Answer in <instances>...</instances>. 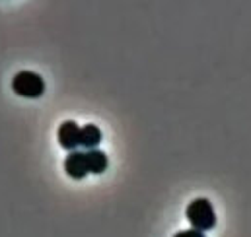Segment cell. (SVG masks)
Returning a JSON list of instances; mask_svg holds the SVG:
<instances>
[{
  "instance_id": "obj_1",
  "label": "cell",
  "mask_w": 251,
  "mask_h": 237,
  "mask_svg": "<svg viewBox=\"0 0 251 237\" xmlns=\"http://www.w3.org/2000/svg\"><path fill=\"white\" fill-rule=\"evenodd\" d=\"M185 216H187L189 224L193 226V230H199V232H210L216 226L214 208L210 200L206 198H195L193 202H189Z\"/></svg>"
},
{
  "instance_id": "obj_2",
  "label": "cell",
  "mask_w": 251,
  "mask_h": 237,
  "mask_svg": "<svg viewBox=\"0 0 251 237\" xmlns=\"http://www.w3.org/2000/svg\"><path fill=\"white\" fill-rule=\"evenodd\" d=\"M12 90L14 94L22 95V97H41L45 92V82L39 74L31 72V70H22L12 78Z\"/></svg>"
},
{
  "instance_id": "obj_3",
  "label": "cell",
  "mask_w": 251,
  "mask_h": 237,
  "mask_svg": "<svg viewBox=\"0 0 251 237\" xmlns=\"http://www.w3.org/2000/svg\"><path fill=\"white\" fill-rule=\"evenodd\" d=\"M80 128L74 120H66L59 126V144L68 152H76L80 148Z\"/></svg>"
},
{
  "instance_id": "obj_4",
  "label": "cell",
  "mask_w": 251,
  "mask_h": 237,
  "mask_svg": "<svg viewBox=\"0 0 251 237\" xmlns=\"http://www.w3.org/2000/svg\"><path fill=\"white\" fill-rule=\"evenodd\" d=\"M64 171L66 175L72 179H84L90 171H88V160H86V152H70L64 160Z\"/></svg>"
},
{
  "instance_id": "obj_5",
  "label": "cell",
  "mask_w": 251,
  "mask_h": 237,
  "mask_svg": "<svg viewBox=\"0 0 251 237\" xmlns=\"http://www.w3.org/2000/svg\"><path fill=\"white\" fill-rule=\"evenodd\" d=\"M101 142V130L96 124H86L80 128V146L88 150H96V146Z\"/></svg>"
},
{
  "instance_id": "obj_6",
  "label": "cell",
  "mask_w": 251,
  "mask_h": 237,
  "mask_svg": "<svg viewBox=\"0 0 251 237\" xmlns=\"http://www.w3.org/2000/svg\"><path fill=\"white\" fill-rule=\"evenodd\" d=\"M86 160H88V171L96 173V175L103 173L107 169V166H109V160H107L105 152H101V150H88L86 152Z\"/></svg>"
},
{
  "instance_id": "obj_7",
  "label": "cell",
  "mask_w": 251,
  "mask_h": 237,
  "mask_svg": "<svg viewBox=\"0 0 251 237\" xmlns=\"http://www.w3.org/2000/svg\"><path fill=\"white\" fill-rule=\"evenodd\" d=\"M174 237H204V234L199 230H183V232H177Z\"/></svg>"
}]
</instances>
